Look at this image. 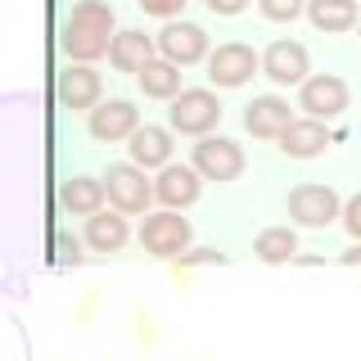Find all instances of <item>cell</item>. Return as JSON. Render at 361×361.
Segmentation results:
<instances>
[{"label": "cell", "instance_id": "cell-1", "mask_svg": "<svg viewBox=\"0 0 361 361\" xmlns=\"http://www.w3.org/2000/svg\"><path fill=\"white\" fill-rule=\"evenodd\" d=\"M113 5L109 0H77L73 5V14L63 18V32H59V45H63V54L73 63H95V59H104V54L113 50Z\"/></svg>", "mask_w": 361, "mask_h": 361}, {"label": "cell", "instance_id": "cell-2", "mask_svg": "<svg viewBox=\"0 0 361 361\" xmlns=\"http://www.w3.org/2000/svg\"><path fill=\"white\" fill-rule=\"evenodd\" d=\"M167 127L176 135H212V127L221 122V99L208 86H190L176 99H167Z\"/></svg>", "mask_w": 361, "mask_h": 361}, {"label": "cell", "instance_id": "cell-3", "mask_svg": "<svg viewBox=\"0 0 361 361\" xmlns=\"http://www.w3.org/2000/svg\"><path fill=\"white\" fill-rule=\"evenodd\" d=\"M190 221L180 217L176 208H163V212H154V217H145L140 226V248L149 257H163V262H172V257H180L190 248Z\"/></svg>", "mask_w": 361, "mask_h": 361}, {"label": "cell", "instance_id": "cell-4", "mask_svg": "<svg viewBox=\"0 0 361 361\" xmlns=\"http://www.w3.org/2000/svg\"><path fill=\"white\" fill-rule=\"evenodd\" d=\"M104 190H109V203L118 212H145L154 203V180H145V167L140 163H113L104 172Z\"/></svg>", "mask_w": 361, "mask_h": 361}, {"label": "cell", "instance_id": "cell-5", "mask_svg": "<svg viewBox=\"0 0 361 361\" xmlns=\"http://www.w3.org/2000/svg\"><path fill=\"white\" fill-rule=\"evenodd\" d=\"M348 104H353V90H348V82H343V77H334V73H316V77H307V82L298 86V109L307 113V118L330 122Z\"/></svg>", "mask_w": 361, "mask_h": 361}, {"label": "cell", "instance_id": "cell-6", "mask_svg": "<svg viewBox=\"0 0 361 361\" xmlns=\"http://www.w3.org/2000/svg\"><path fill=\"white\" fill-rule=\"evenodd\" d=\"M135 127H140V109H135L131 99H99V104L86 113V131H90V140H99V145L131 140Z\"/></svg>", "mask_w": 361, "mask_h": 361}, {"label": "cell", "instance_id": "cell-7", "mask_svg": "<svg viewBox=\"0 0 361 361\" xmlns=\"http://www.w3.org/2000/svg\"><path fill=\"white\" fill-rule=\"evenodd\" d=\"M257 68H262V54H253V45L226 41L208 54V82L221 86V90H235V86H244Z\"/></svg>", "mask_w": 361, "mask_h": 361}, {"label": "cell", "instance_id": "cell-8", "mask_svg": "<svg viewBox=\"0 0 361 361\" xmlns=\"http://www.w3.org/2000/svg\"><path fill=\"white\" fill-rule=\"evenodd\" d=\"M289 217L298 226H330V221L343 217V199H338L330 185L302 180V185L289 190Z\"/></svg>", "mask_w": 361, "mask_h": 361}, {"label": "cell", "instance_id": "cell-9", "mask_svg": "<svg viewBox=\"0 0 361 361\" xmlns=\"http://www.w3.org/2000/svg\"><path fill=\"white\" fill-rule=\"evenodd\" d=\"M195 167L203 172V180H240L244 176V149L235 140H226V135H199L195 145Z\"/></svg>", "mask_w": 361, "mask_h": 361}, {"label": "cell", "instance_id": "cell-10", "mask_svg": "<svg viewBox=\"0 0 361 361\" xmlns=\"http://www.w3.org/2000/svg\"><path fill=\"white\" fill-rule=\"evenodd\" d=\"M262 77L276 86H302L312 77V54L302 41H271L262 54Z\"/></svg>", "mask_w": 361, "mask_h": 361}, {"label": "cell", "instance_id": "cell-11", "mask_svg": "<svg viewBox=\"0 0 361 361\" xmlns=\"http://www.w3.org/2000/svg\"><path fill=\"white\" fill-rule=\"evenodd\" d=\"M158 54H163V59H172V63H180V68L203 63V59H208V32H203L199 23L167 18V27L158 32Z\"/></svg>", "mask_w": 361, "mask_h": 361}, {"label": "cell", "instance_id": "cell-12", "mask_svg": "<svg viewBox=\"0 0 361 361\" xmlns=\"http://www.w3.org/2000/svg\"><path fill=\"white\" fill-rule=\"evenodd\" d=\"M203 190V172L195 163H167L158 167V180H154V199L163 203V208H190V203L199 199Z\"/></svg>", "mask_w": 361, "mask_h": 361}, {"label": "cell", "instance_id": "cell-13", "mask_svg": "<svg viewBox=\"0 0 361 361\" xmlns=\"http://www.w3.org/2000/svg\"><path fill=\"white\" fill-rule=\"evenodd\" d=\"M99 90H104V82H99V73L90 63H68L59 73V82H54V95H59L63 109H77V113H90L99 104Z\"/></svg>", "mask_w": 361, "mask_h": 361}, {"label": "cell", "instance_id": "cell-14", "mask_svg": "<svg viewBox=\"0 0 361 361\" xmlns=\"http://www.w3.org/2000/svg\"><path fill=\"white\" fill-rule=\"evenodd\" d=\"M289 122H293L289 99H280V95H257L253 104L244 109V131L253 135V140H280V131H285Z\"/></svg>", "mask_w": 361, "mask_h": 361}, {"label": "cell", "instance_id": "cell-15", "mask_svg": "<svg viewBox=\"0 0 361 361\" xmlns=\"http://www.w3.org/2000/svg\"><path fill=\"white\" fill-rule=\"evenodd\" d=\"M131 240V231H127V212H90L86 217V248L90 253H122Z\"/></svg>", "mask_w": 361, "mask_h": 361}, {"label": "cell", "instance_id": "cell-16", "mask_svg": "<svg viewBox=\"0 0 361 361\" xmlns=\"http://www.w3.org/2000/svg\"><path fill=\"white\" fill-rule=\"evenodd\" d=\"M325 145H330V131H325L321 118H293L280 131V154H289V158H316V154H325Z\"/></svg>", "mask_w": 361, "mask_h": 361}, {"label": "cell", "instance_id": "cell-17", "mask_svg": "<svg viewBox=\"0 0 361 361\" xmlns=\"http://www.w3.org/2000/svg\"><path fill=\"white\" fill-rule=\"evenodd\" d=\"M172 127H135V135L127 140V154L131 163H140L145 172L149 167H167L172 163Z\"/></svg>", "mask_w": 361, "mask_h": 361}, {"label": "cell", "instance_id": "cell-18", "mask_svg": "<svg viewBox=\"0 0 361 361\" xmlns=\"http://www.w3.org/2000/svg\"><path fill=\"white\" fill-rule=\"evenodd\" d=\"M104 199H109L104 176H68L59 185V203L73 212V217H90V212H99Z\"/></svg>", "mask_w": 361, "mask_h": 361}, {"label": "cell", "instance_id": "cell-19", "mask_svg": "<svg viewBox=\"0 0 361 361\" xmlns=\"http://www.w3.org/2000/svg\"><path fill=\"white\" fill-rule=\"evenodd\" d=\"M154 37H145V32H135V27H127V32H118L113 37V50H109V63L118 68V73H140L145 63L154 59Z\"/></svg>", "mask_w": 361, "mask_h": 361}, {"label": "cell", "instance_id": "cell-20", "mask_svg": "<svg viewBox=\"0 0 361 361\" xmlns=\"http://www.w3.org/2000/svg\"><path fill=\"white\" fill-rule=\"evenodd\" d=\"M307 18L316 32H353L361 14H357V0H307Z\"/></svg>", "mask_w": 361, "mask_h": 361}, {"label": "cell", "instance_id": "cell-21", "mask_svg": "<svg viewBox=\"0 0 361 361\" xmlns=\"http://www.w3.org/2000/svg\"><path fill=\"white\" fill-rule=\"evenodd\" d=\"M135 77H140V90L149 99H176L180 95V63L163 59V54H154V59L145 63Z\"/></svg>", "mask_w": 361, "mask_h": 361}, {"label": "cell", "instance_id": "cell-22", "mask_svg": "<svg viewBox=\"0 0 361 361\" xmlns=\"http://www.w3.org/2000/svg\"><path fill=\"white\" fill-rule=\"evenodd\" d=\"M253 253H257V262H267V267H285V262L298 257V235H293V226H267L253 240Z\"/></svg>", "mask_w": 361, "mask_h": 361}, {"label": "cell", "instance_id": "cell-23", "mask_svg": "<svg viewBox=\"0 0 361 361\" xmlns=\"http://www.w3.org/2000/svg\"><path fill=\"white\" fill-rule=\"evenodd\" d=\"M257 14L267 23H293L307 14V0H257Z\"/></svg>", "mask_w": 361, "mask_h": 361}, {"label": "cell", "instance_id": "cell-24", "mask_svg": "<svg viewBox=\"0 0 361 361\" xmlns=\"http://www.w3.org/2000/svg\"><path fill=\"white\" fill-rule=\"evenodd\" d=\"M54 262H59V267H82L86 262L82 240H77V235H68V231H54Z\"/></svg>", "mask_w": 361, "mask_h": 361}, {"label": "cell", "instance_id": "cell-25", "mask_svg": "<svg viewBox=\"0 0 361 361\" xmlns=\"http://www.w3.org/2000/svg\"><path fill=\"white\" fill-rule=\"evenodd\" d=\"M190 267H226V253H217V248H195V253L172 257V271H176V276H180V271H190Z\"/></svg>", "mask_w": 361, "mask_h": 361}, {"label": "cell", "instance_id": "cell-26", "mask_svg": "<svg viewBox=\"0 0 361 361\" xmlns=\"http://www.w3.org/2000/svg\"><path fill=\"white\" fill-rule=\"evenodd\" d=\"M135 5H140L145 14H154V18H176L180 9H185V0H135Z\"/></svg>", "mask_w": 361, "mask_h": 361}, {"label": "cell", "instance_id": "cell-27", "mask_svg": "<svg viewBox=\"0 0 361 361\" xmlns=\"http://www.w3.org/2000/svg\"><path fill=\"white\" fill-rule=\"evenodd\" d=\"M338 221H343V231L353 235V240H361V195H353L343 203V217H338Z\"/></svg>", "mask_w": 361, "mask_h": 361}, {"label": "cell", "instance_id": "cell-28", "mask_svg": "<svg viewBox=\"0 0 361 361\" xmlns=\"http://www.w3.org/2000/svg\"><path fill=\"white\" fill-rule=\"evenodd\" d=\"M203 5H208L217 18H235V14H244V9H248V0H203Z\"/></svg>", "mask_w": 361, "mask_h": 361}, {"label": "cell", "instance_id": "cell-29", "mask_svg": "<svg viewBox=\"0 0 361 361\" xmlns=\"http://www.w3.org/2000/svg\"><path fill=\"white\" fill-rule=\"evenodd\" d=\"M338 262H343V267H361V240H353V248H348Z\"/></svg>", "mask_w": 361, "mask_h": 361}, {"label": "cell", "instance_id": "cell-30", "mask_svg": "<svg viewBox=\"0 0 361 361\" xmlns=\"http://www.w3.org/2000/svg\"><path fill=\"white\" fill-rule=\"evenodd\" d=\"M357 37H361V23H357Z\"/></svg>", "mask_w": 361, "mask_h": 361}]
</instances>
